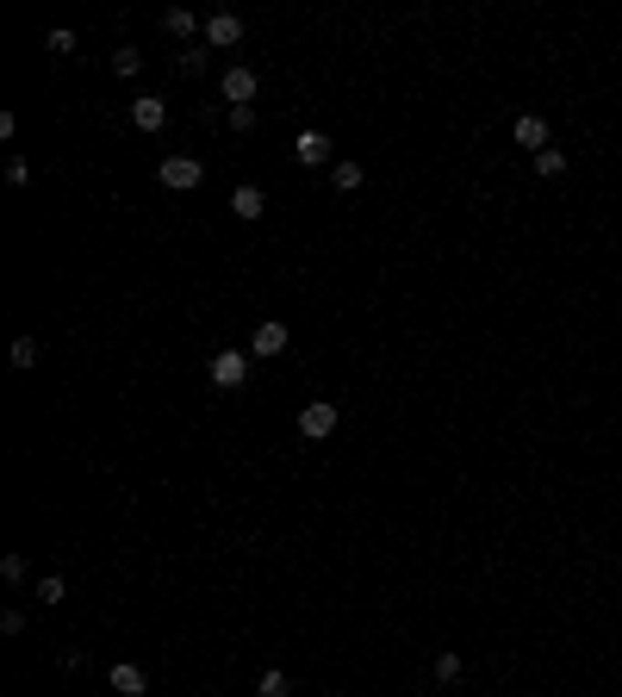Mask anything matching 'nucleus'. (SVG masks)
Returning <instances> with one entry per match:
<instances>
[{
    "label": "nucleus",
    "instance_id": "obj_12",
    "mask_svg": "<svg viewBox=\"0 0 622 697\" xmlns=\"http://www.w3.org/2000/svg\"><path fill=\"white\" fill-rule=\"evenodd\" d=\"M162 26H169L174 37H193V32H200V13H193V6H169V13H162Z\"/></svg>",
    "mask_w": 622,
    "mask_h": 697
},
{
    "label": "nucleus",
    "instance_id": "obj_4",
    "mask_svg": "<svg viewBox=\"0 0 622 697\" xmlns=\"http://www.w3.org/2000/svg\"><path fill=\"white\" fill-rule=\"evenodd\" d=\"M218 88H224V100H231V106H249V100H255V88H262V81H255V69H243V63H231Z\"/></svg>",
    "mask_w": 622,
    "mask_h": 697
},
{
    "label": "nucleus",
    "instance_id": "obj_23",
    "mask_svg": "<svg viewBox=\"0 0 622 697\" xmlns=\"http://www.w3.org/2000/svg\"><path fill=\"white\" fill-rule=\"evenodd\" d=\"M417 697H430V692H417Z\"/></svg>",
    "mask_w": 622,
    "mask_h": 697
},
{
    "label": "nucleus",
    "instance_id": "obj_22",
    "mask_svg": "<svg viewBox=\"0 0 622 697\" xmlns=\"http://www.w3.org/2000/svg\"><path fill=\"white\" fill-rule=\"evenodd\" d=\"M181 69L200 75V69H206V50H193V44H187V50H181Z\"/></svg>",
    "mask_w": 622,
    "mask_h": 697
},
{
    "label": "nucleus",
    "instance_id": "obj_6",
    "mask_svg": "<svg viewBox=\"0 0 622 697\" xmlns=\"http://www.w3.org/2000/svg\"><path fill=\"white\" fill-rule=\"evenodd\" d=\"M237 37H243V19H237V13H212V19H206V44H212V50H231Z\"/></svg>",
    "mask_w": 622,
    "mask_h": 697
},
{
    "label": "nucleus",
    "instance_id": "obj_7",
    "mask_svg": "<svg viewBox=\"0 0 622 697\" xmlns=\"http://www.w3.org/2000/svg\"><path fill=\"white\" fill-rule=\"evenodd\" d=\"M131 125L138 131H162L169 125V106L156 100V94H143V100H131Z\"/></svg>",
    "mask_w": 622,
    "mask_h": 697
},
{
    "label": "nucleus",
    "instance_id": "obj_21",
    "mask_svg": "<svg viewBox=\"0 0 622 697\" xmlns=\"http://www.w3.org/2000/svg\"><path fill=\"white\" fill-rule=\"evenodd\" d=\"M231 131H255V106H231Z\"/></svg>",
    "mask_w": 622,
    "mask_h": 697
},
{
    "label": "nucleus",
    "instance_id": "obj_14",
    "mask_svg": "<svg viewBox=\"0 0 622 697\" xmlns=\"http://www.w3.org/2000/svg\"><path fill=\"white\" fill-rule=\"evenodd\" d=\"M330 181H337V187H343V193H355V187H361V162H330Z\"/></svg>",
    "mask_w": 622,
    "mask_h": 697
},
{
    "label": "nucleus",
    "instance_id": "obj_5",
    "mask_svg": "<svg viewBox=\"0 0 622 697\" xmlns=\"http://www.w3.org/2000/svg\"><path fill=\"white\" fill-rule=\"evenodd\" d=\"M293 156H299L306 169H324V162H337V150H330V138H324V131H299Z\"/></svg>",
    "mask_w": 622,
    "mask_h": 697
},
{
    "label": "nucleus",
    "instance_id": "obj_13",
    "mask_svg": "<svg viewBox=\"0 0 622 697\" xmlns=\"http://www.w3.org/2000/svg\"><path fill=\"white\" fill-rule=\"evenodd\" d=\"M37 355H44L37 337H13V368H37Z\"/></svg>",
    "mask_w": 622,
    "mask_h": 697
},
{
    "label": "nucleus",
    "instance_id": "obj_2",
    "mask_svg": "<svg viewBox=\"0 0 622 697\" xmlns=\"http://www.w3.org/2000/svg\"><path fill=\"white\" fill-rule=\"evenodd\" d=\"M299 436H311V442L337 436V399H311L306 411H299Z\"/></svg>",
    "mask_w": 622,
    "mask_h": 697
},
{
    "label": "nucleus",
    "instance_id": "obj_1",
    "mask_svg": "<svg viewBox=\"0 0 622 697\" xmlns=\"http://www.w3.org/2000/svg\"><path fill=\"white\" fill-rule=\"evenodd\" d=\"M200 181H206V162H200V156H169V162H162V187H169V193H193Z\"/></svg>",
    "mask_w": 622,
    "mask_h": 697
},
{
    "label": "nucleus",
    "instance_id": "obj_15",
    "mask_svg": "<svg viewBox=\"0 0 622 697\" xmlns=\"http://www.w3.org/2000/svg\"><path fill=\"white\" fill-rule=\"evenodd\" d=\"M63 598H69L63 573H44V579H37V604H63Z\"/></svg>",
    "mask_w": 622,
    "mask_h": 697
},
{
    "label": "nucleus",
    "instance_id": "obj_17",
    "mask_svg": "<svg viewBox=\"0 0 622 697\" xmlns=\"http://www.w3.org/2000/svg\"><path fill=\"white\" fill-rule=\"evenodd\" d=\"M112 69H119V75H138V69H143V50H138V44L112 50Z\"/></svg>",
    "mask_w": 622,
    "mask_h": 697
},
{
    "label": "nucleus",
    "instance_id": "obj_8",
    "mask_svg": "<svg viewBox=\"0 0 622 697\" xmlns=\"http://www.w3.org/2000/svg\"><path fill=\"white\" fill-rule=\"evenodd\" d=\"M112 692H119V697H143V692H150V679H143V666L119 661V666H112Z\"/></svg>",
    "mask_w": 622,
    "mask_h": 697
},
{
    "label": "nucleus",
    "instance_id": "obj_11",
    "mask_svg": "<svg viewBox=\"0 0 622 697\" xmlns=\"http://www.w3.org/2000/svg\"><path fill=\"white\" fill-rule=\"evenodd\" d=\"M262 206H268V193H262V187H249V181L231 193V212H237V218H262Z\"/></svg>",
    "mask_w": 622,
    "mask_h": 697
},
{
    "label": "nucleus",
    "instance_id": "obj_20",
    "mask_svg": "<svg viewBox=\"0 0 622 697\" xmlns=\"http://www.w3.org/2000/svg\"><path fill=\"white\" fill-rule=\"evenodd\" d=\"M0 579H6V586H19V579H26V555H6V560H0Z\"/></svg>",
    "mask_w": 622,
    "mask_h": 697
},
{
    "label": "nucleus",
    "instance_id": "obj_3",
    "mask_svg": "<svg viewBox=\"0 0 622 697\" xmlns=\"http://www.w3.org/2000/svg\"><path fill=\"white\" fill-rule=\"evenodd\" d=\"M243 380H249V355H243V348H218V355H212V386L231 392V386H243Z\"/></svg>",
    "mask_w": 622,
    "mask_h": 697
},
{
    "label": "nucleus",
    "instance_id": "obj_19",
    "mask_svg": "<svg viewBox=\"0 0 622 697\" xmlns=\"http://www.w3.org/2000/svg\"><path fill=\"white\" fill-rule=\"evenodd\" d=\"M436 679L454 685V679H461V654H436Z\"/></svg>",
    "mask_w": 622,
    "mask_h": 697
},
{
    "label": "nucleus",
    "instance_id": "obj_16",
    "mask_svg": "<svg viewBox=\"0 0 622 697\" xmlns=\"http://www.w3.org/2000/svg\"><path fill=\"white\" fill-rule=\"evenodd\" d=\"M535 174H542V181L566 174V156H560V150H535Z\"/></svg>",
    "mask_w": 622,
    "mask_h": 697
},
{
    "label": "nucleus",
    "instance_id": "obj_9",
    "mask_svg": "<svg viewBox=\"0 0 622 697\" xmlns=\"http://www.w3.org/2000/svg\"><path fill=\"white\" fill-rule=\"evenodd\" d=\"M249 355H286V324H280V317H268V324L255 330V343H249Z\"/></svg>",
    "mask_w": 622,
    "mask_h": 697
},
{
    "label": "nucleus",
    "instance_id": "obj_18",
    "mask_svg": "<svg viewBox=\"0 0 622 697\" xmlns=\"http://www.w3.org/2000/svg\"><path fill=\"white\" fill-rule=\"evenodd\" d=\"M286 692H293L286 672H262V685H255V697H286Z\"/></svg>",
    "mask_w": 622,
    "mask_h": 697
},
{
    "label": "nucleus",
    "instance_id": "obj_10",
    "mask_svg": "<svg viewBox=\"0 0 622 697\" xmlns=\"http://www.w3.org/2000/svg\"><path fill=\"white\" fill-rule=\"evenodd\" d=\"M517 143L523 150H548V119H542V112H523L517 119Z\"/></svg>",
    "mask_w": 622,
    "mask_h": 697
}]
</instances>
